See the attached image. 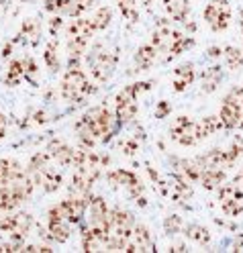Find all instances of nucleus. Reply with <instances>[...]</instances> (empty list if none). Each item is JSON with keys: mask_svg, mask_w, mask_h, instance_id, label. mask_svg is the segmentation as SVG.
Wrapping results in <instances>:
<instances>
[{"mask_svg": "<svg viewBox=\"0 0 243 253\" xmlns=\"http://www.w3.org/2000/svg\"><path fill=\"white\" fill-rule=\"evenodd\" d=\"M117 119L106 106H92L90 110L78 119L76 133L82 147H94L96 143H106V141L115 135Z\"/></svg>", "mask_w": 243, "mask_h": 253, "instance_id": "1", "label": "nucleus"}, {"mask_svg": "<svg viewBox=\"0 0 243 253\" xmlns=\"http://www.w3.org/2000/svg\"><path fill=\"white\" fill-rule=\"evenodd\" d=\"M151 45H155V49L159 53H166V59H172L176 55H180L184 49H188V47H192L194 39H188L180 31H176L168 19H159V23L153 31Z\"/></svg>", "mask_w": 243, "mask_h": 253, "instance_id": "2", "label": "nucleus"}, {"mask_svg": "<svg viewBox=\"0 0 243 253\" xmlns=\"http://www.w3.org/2000/svg\"><path fill=\"white\" fill-rule=\"evenodd\" d=\"M61 98L66 102H82L84 98H88L90 94L96 92V88H92L90 80L86 72L80 68V66H72L66 70V74H63L61 78Z\"/></svg>", "mask_w": 243, "mask_h": 253, "instance_id": "3", "label": "nucleus"}, {"mask_svg": "<svg viewBox=\"0 0 243 253\" xmlns=\"http://www.w3.org/2000/svg\"><path fill=\"white\" fill-rule=\"evenodd\" d=\"M151 88V82H135L123 88L115 98V119L119 125H129L137 117V98Z\"/></svg>", "mask_w": 243, "mask_h": 253, "instance_id": "4", "label": "nucleus"}, {"mask_svg": "<svg viewBox=\"0 0 243 253\" xmlns=\"http://www.w3.org/2000/svg\"><path fill=\"white\" fill-rule=\"evenodd\" d=\"M86 59V66L90 70V76L94 78L98 84H104L110 80V76L115 74L117 68V55L106 51L102 43H96L88 53H84Z\"/></svg>", "mask_w": 243, "mask_h": 253, "instance_id": "5", "label": "nucleus"}, {"mask_svg": "<svg viewBox=\"0 0 243 253\" xmlns=\"http://www.w3.org/2000/svg\"><path fill=\"white\" fill-rule=\"evenodd\" d=\"M170 137L182 147H192V145H198L200 141H204L202 135H200L198 121H192L188 117H178L176 119V123L170 129Z\"/></svg>", "mask_w": 243, "mask_h": 253, "instance_id": "6", "label": "nucleus"}, {"mask_svg": "<svg viewBox=\"0 0 243 253\" xmlns=\"http://www.w3.org/2000/svg\"><path fill=\"white\" fill-rule=\"evenodd\" d=\"M204 21L215 33H223L231 25V4L227 0H210L204 8Z\"/></svg>", "mask_w": 243, "mask_h": 253, "instance_id": "7", "label": "nucleus"}, {"mask_svg": "<svg viewBox=\"0 0 243 253\" xmlns=\"http://www.w3.org/2000/svg\"><path fill=\"white\" fill-rule=\"evenodd\" d=\"M219 202L221 211L227 216H239L243 212V192L237 184H221L219 186Z\"/></svg>", "mask_w": 243, "mask_h": 253, "instance_id": "8", "label": "nucleus"}, {"mask_svg": "<svg viewBox=\"0 0 243 253\" xmlns=\"http://www.w3.org/2000/svg\"><path fill=\"white\" fill-rule=\"evenodd\" d=\"M108 182L112 188H125L127 190V194L131 196V198H137L143 196V184L139 182V178L135 176L133 171H129V169H112L108 171Z\"/></svg>", "mask_w": 243, "mask_h": 253, "instance_id": "9", "label": "nucleus"}, {"mask_svg": "<svg viewBox=\"0 0 243 253\" xmlns=\"http://www.w3.org/2000/svg\"><path fill=\"white\" fill-rule=\"evenodd\" d=\"M108 245V233L102 227L88 225L82 233V247L84 251H106Z\"/></svg>", "mask_w": 243, "mask_h": 253, "instance_id": "10", "label": "nucleus"}, {"mask_svg": "<svg viewBox=\"0 0 243 253\" xmlns=\"http://www.w3.org/2000/svg\"><path fill=\"white\" fill-rule=\"evenodd\" d=\"M219 119L223 121L225 129H243V106H237L231 100H223Z\"/></svg>", "mask_w": 243, "mask_h": 253, "instance_id": "11", "label": "nucleus"}, {"mask_svg": "<svg viewBox=\"0 0 243 253\" xmlns=\"http://www.w3.org/2000/svg\"><path fill=\"white\" fill-rule=\"evenodd\" d=\"M153 247H155V243H153V237H151L149 229L145 225H137L135 223L131 241L127 243L125 251H155Z\"/></svg>", "mask_w": 243, "mask_h": 253, "instance_id": "12", "label": "nucleus"}, {"mask_svg": "<svg viewBox=\"0 0 243 253\" xmlns=\"http://www.w3.org/2000/svg\"><path fill=\"white\" fill-rule=\"evenodd\" d=\"M164 6H166V12L174 21L186 25L190 31L196 29V25H194L190 19V6H188L186 0H164Z\"/></svg>", "mask_w": 243, "mask_h": 253, "instance_id": "13", "label": "nucleus"}, {"mask_svg": "<svg viewBox=\"0 0 243 253\" xmlns=\"http://www.w3.org/2000/svg\"><path fill=\"white\" fill-rule=\"evenodd\" d=\"M196 74H194V66L192 63H182V66H178L174 70V78H172V86L176 92H184L192 82Z\"/></svg>", "mask_w": 243, "mask_h": 253, "instance_id": "14", "label": "nucleus"}, {"mask_svg": "<svg viewBox=\"0 0 243 253\" xmlns=\"http://www.w3.org/2000/svg\"><path fill=\"white\" fill-rule=\"evenodd\" d=\"M157 55H159V51L155 49V45H151V43L139 47L137 53H135V72H147L153 63L157 61Z\"/></svg>", "mask_w": 243, "mask_h": 253, "instance_id": "15", "label": "nucleus"}, {"mask_svg": "<svg viewBox=\"0 0 243 253\" xmlns=\"http://www.w3.org/2000/svg\"><path fill=\"white\" fill-rule=\"evenodd\" d=\"M47 233H49L51 241L66 243L72 235V225L63 218H47Z\"/></svg>", "mask_w": 243, "mask_h": 253, "instance_id": "16", "label": "nucleus"}, {"mask_svg": "<svg viewBox=\"0 0 243 253\" xmlns=\"http://www.w3.org/2000/svg\"><path fill=\"white\" fill-rule=\"evenodd\" d=\"M88 211H90V225L94 227H102L104 225V220H106V214H108V207H106V202L104 198L100 196H92L90 202H88Z\"/></svg>", "mask_w": 243, "mask_h": 253, "instance_id": "17", "label": "nucleus"}, {"mask_svg": "<svg viewBox=\"0 0 243 253\" xmlns=\"http://www.w3.org/2000/svg\"><path fill=\"white\" fill-rule=\"evenodd\" d=\"M49 155L51 160H55L59 166H74V155H76V149H72L70 145L61 143V141H53L49 145Z\"/></svg>", "mask_w": 243, "mask_h": 253, "instance_id": "18", "label": "nucleus"}, {"mask_svg": "<svg viewBox=\"0 0 243 253\" xmlns=\"http://www.w3.org/2000/svg\"><path fill=\"white\" fill-rule=\"evenodd\" d=\"M200 80H202V92L213 94L221 86V82H223V70H221V66H210L208 70H204L200 74Z\"/></svg>", "mask_w": 243, "mask_h": 253, "instance_id": "19", "label": "nucleus"}, {"mask_svg": "<svg viewBox=\"0 0 243 253\" xmlns=\"http://www.w3.org/2000/svg\"><path fill=\"white\" fill-rule=\"evenodd\" d=\"M206 190H217L223 182H225V169H217V168H206L200 173L198 180Z\"/></svg>", "mask_w": 243, "mask_h": 253, "instance_id": "20", "label": "nucleus"}, {"mask_svg": "<svg viewBox=\"0 0 243 253\" xmlns=\"http://www.w3.org/2000/svg\"><path fill=\"white\" fill-rule=\"evenodd\" d=\"M223 57H225V63L229 66V70H233V72L243 70V53H241V49H237V47L227 45L223 49Z\"/></svg>", "mask_w": 243, "mask_h": 253, "instance_id": "21", "label": "nucleus"}, {"mask_svg": "<svg viewBox=\"0 0 243 253\" xmlns=\"http://www.w3.org/2000/svg\"><path fill=\"white\" fill-rule=\"evenodd\" d=\"M184 235L190 241H194L196 245H208L210 243V233L208 229L200 227V225H186L184 227Z\"/></svg>", "mask_w": 243, "mask_h": 253, "instance_id": "22", "label": "nucleus"}, {"mask_svg": "<svg viewBox=\"0 0 243 253\" xmlns=\"http://www.w3.org/2000/svg\"><path fill=\"white\" fill-rule=\"evenodd\" d=\"M23 78H25L23 59H17V61H12L10 66H8V72H6V76H4V84H6V86H19Z\"/></svg>", "mask_w": 243, "mask_h": 253, "instance_id": "23", "label": "nucleus"}, {"mask_svg": "<svg viewBox=\"0 0 243 253\" xmlns=\"http://www.w3.org/2000/svg\"><path fill=\"white\" fill-rule=\"evenodd\" d=\"M137 0H117L121 14L129 21V23H137L139 21V12H137Z\"/></svg>", "mask_w": 243, "mask_h": 253, "instance_id": "24", "label": "nucleus"}, {"mask_svg": "<svg viewBox=\"0 0 243 253\" xmlns=\"http://www.w3.org/2000/svg\"><path fill=\"white\" fill-rule=\"evenodd\" d=\"M110 21H112V8H108V6H100L98 10L92 14V23H94L96 31L106 29L110 25Z\"/></svg>", "mask_w": 243, "mask_h": 253, "instance_id": "25", "label": "nucleus"}, {"mask_svg": "<svg viewBox=\"0 0 243 253\" xmlns=\"http://www.w3.org/2000/svg\"><path fill=\"white\" fill-rule=\"evenodd\" d=\"M43 59L47 63L49 72H57L59 70V57H57V43L55 41H49L45 47V53H43Z\"/></svg>", "mask_w": 243, "mask_h": 253, "instance_id": "26", "label": "nucleus"}, {"mask_svg": "<svg viewBox=\"0 0 243 253\" xmlns=\"http://www.w3.org/2000/svg\"><path fill=\"white\" fill-rule=\"evenodd\" d=\"M198 125H200V135H202V139H206V137H210L213 133H217V131L221 129L223 121H221L219 117H206V119L198 121Z\"/></svg>", "mask_w": 243, "mask_h": 253, "instance_id": "27", "label": "nucleus"}, {"mask_svg": "<svg viewBox=\"0 0 243 253\" xmlns=\"http://www.w3.org/2000/svg\"><path fill=\"white\" fill-rule=\"evenodd\" d=\"M182 227H184V220L178 216V214H172V216H168L164 220V229H166L168 235H178V233L182 231Z\"/></svg>", "mask_w": 243, "mask_h": 253, "instance_id": "28", "label": "nucleus"}, {"mask_svg": "<svg viewBox=\"0 0 243 253\" xmlns=\"http://www.w3.org/2000/svg\"><path fill=\"white\" fill-rule=\"evenodd\" d=\"M168 113H172V104L166 102V100H161V102L157 104V108H155V117H157V119H164Z\"/></svg>", "mask_w": 243, "mask_h": 253, "instance_id": "29", "label": "nucleus"}, {"mask_svg": "<svg viewBox=\"0 0 243 253\" xmlns=\"http://www.w3.org/2000/svg\"><path fill=\"white\" fill-rule=\"evenodd\" d=\"M123 149H125V153H127V155H133V153H135L139 147H137V143H135V141H125Z\"/></svg>", "mask_w": 243, "mask_h": 253, "instance_id": "30", "label": "nucleus"}, {"mask_svg": "<svg viewBox=\"0 0 243 253\" xmlns=\"http://www.w3.org/2000/svg\"><path fill=\"white\" fill-rule=\"evenodd\" d=\"M4 133H6V117L0 113V139L4 137Z\"/></svg>", "mask_w": 243, "mask_h": 253, "instance_id": "31", "label": "nucleus"}, {"mask_svg": "<svg viewBox=\"0 0 243 253\" xmlns=\"http://www.w3.org/2000/svg\"><path fill=\"white\" fill-rule=\"evenodd\" d=\"M208 55H210V57H219V55H223V49H221V47H210Z\"/></svg>", "mask_w": 243, "mask_h": 253, "instance_id": "32", "label": "nucleus"}, {"mask_svg": "<svg viewBox=\"0 0 243 253\" xmlns=\"http://www.w3.org/2000/svg\"><path fill=\"white\" fill-rule=\"evenodd\" d=\"M170 251H186V245L184 243H176V245L170 247Z\"/></svg>", "mask_w": 243, "mask_h": 253, "instance_id": "33", "label": "nucleus"}, {"mask_svg": "<svg viewBox=\"0 0 243 253\" xmlns=\"http://www.w3.org/2000/svg\"><path fill=\"white\" fill-rule=\"evenodd\" d=\"M241 37H243V10H241Z\"/></svg>", "mask_w": 243, "mask_h": 253, "instance_id": "34", "label": "nucleus"}, {"mask_svg": "<svg viewBox=\"0 0 243 253\" xmlns=\"http://www.w3.org/2000/svg\"><path fill=\"white\" fill-rule=\"evenodd\" d=\"M151 2H153V0H143V4H147V6H149Z\"/></svg>", "mask_w": 243, "mask_h": 253, "instance_id": "35", "label": "nucleus"}]
</instances>
